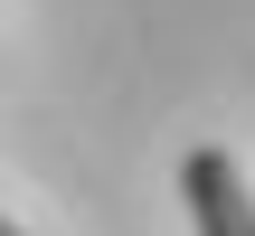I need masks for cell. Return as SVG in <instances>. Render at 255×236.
Returning <instances> with one entry per match:
<instances>
[{
    "label": "cell",
    "mask_w": 255,
    "mask_h": 236,
    "mask_svg": "<svg viewBox=\"0 0 255 236\" xmlns=\"http://www.w3.org/2000/svg\"><path fill=\"white\" fill-rule=\"evenodd\" d=\"M0 236H19V227H9V218H0Z\"/></svg>",
    "instance_id": "obj_2"
},
{
    "label": "cell",
    "mask_w": 255,
    "mask_h": 236,
    "mask_svg": "<svg viewBox=\"0 0 255 236\" xmlns=\"http://www.w3.org/2000/svg\"><path fill=\"white\" fill-rule=\"evenodd\" d=\"M180 199H189L199 236H255V199H246V180H237L227 151H189L180 161Z\"/></svg>",
    "instance_id": "obj_1"
}]
</instances>
